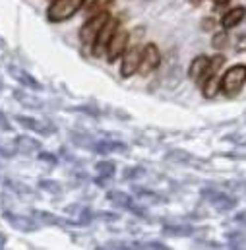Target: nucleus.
Listing matches in <instances>:
<instances>
[{
	"label": "nucleus",
	"instance_id": "f257e3e1",
	"mask_svg": "<svg viewBox=\"0 0 246 250\" xmlns=\"http://www.w3.org/2000/svg\"><path fill=\"white\" fill-rule=\"evenodd\" d=\"M246 83V66L243 64H237V66H231L223 78H221V91L227 95V97H235Z\"/></svg>",
	"mask_w": 246,
	"mask_h": 250
},
{
	"label": "nucleus",
	"instance_id": "f03ea898",
	"mask_svg": "<svg viewBox=\"0 0 246 250\" xmlns=\"http://www.w3.org/2000/svg\"><path fill=\"white\" fill-rule=\"evenodd\" d=\"M85 4V0H53V4L47 10V18L49 21H66L72 16H76L80 12V8Z\"/></svg>",
	"mask_w": 246,
	"mask_h": 250
},
{
	"label": "nucleus",
	"instance_id": "7ed1b4c3",
	"mask_svg": "<svg viewBox=\"0 0 246 250\" xmlns=\"http://www.w3.org/2000/svg\"><path fill=\"white\" fill-rule=\"evenodd\" d=\"M109 12L105 10V12H101V14H95V16H91L83 25H82V29H80V41L85 45V47H93V43H95V39H97V35H99V31L103 29V25L109 21Z\"/></svg>",
	"mask_w": 246,
	"mask_h": 250
},
{
	"label": "nucleus",
	"instance_id": "20e7f679",
	"mask_svg": "<svg viewBox=\"0 0 246 250\" xmlns=\"http://www.w3.org/2000/svg\"><path fill=\"white\" fill-rule=\"evenodd\" d=\"M119 27H121L119 20L117 18H109V21L103 25V29L99 31V35H97V39L93 43V55L95 57H103V53H107V47H109L113 35L119 31Z\"/></svg>",
	"mask_w": 246,
	"mask_h": 250
},
{
	"label": "nucleus",
	"instance_id": "39448f33",
	"mask_svg": "<svg viewBox=\"0 0 246 250\" xmlns=\"http://www.w3.org/2000/svg\"><path fill=\"white\" fill-rule=\"evenodd\" d=\"M202 196L219 211H229V209L237 208V204H239L237 198H233V196H229V194H225L221 190H215V188H205L202 192Z\"/></svg>",
	"mask_w": 246,
	"mask_h": 250
},
{
	"label": "nucleus",
	"instance_id": "423d86ee",
	"mask_svg": "<svg viewBox=\"0 0 246 250\" xmlns=\"http://www.w3.org/2000/svg\"><path fill=\"white\" fill-rule=\"evenodd\" d=\"M142 57H144V49L134 45L130 49H126V53L123 55V66H121V74L123 78H130L134 76L140 66H142Z\"/></svg>",
	"mask_w": 246,
	"mask_h": 250
},
{
	"label": "nucleus",
	"instance_id": "0eeeda50",
	"mask_svg": "<svg viewBox=\"0 0 246 250\" xmlns=\"http://www.w3.org/2000/svg\"><path fill=\"white\" fill-rule=\"evenodd\" d=\"M128 43H130V33L126 31V29H119L115 35H113V39H111V43H109V47H107V61L109 62H115L119 57H123L124 53H126V49H128Z\"/></svg>",
	"mask_w": 246,
	"mask_h": 250
},
{
	"label": "nucleus",
	"instance_id": "6e6552de",
	"mask_svg": "<svg viewBox=\"0 0 246 250\" xmlns=\"http://www.w3.org/2000/svg\"><path fill=\"white\" fill-rule=\"evenodd\" d=\"M161 64V53L157 49V45L153 43H147L144 47V57H142V66H140V72L145 76L149 72H153L155 68H159Z\"/></svg>",
	"mask_w": 246,
	"mask_h": 250
},
{
	"label": "nucleus",
	"instance_id": "1a4fd4ad",
	"mask_svg": "<svg viewBox=\"0 0 246 250\" xmlns=\"http://www.w3.org/2000/svg\"><path fill=\"white\" fill-rule=\"evenodd\" d=\"M209 68H211V61L207 59V57H204V55H200V57H196L192 64H190V70H188V74H190V78L194 80V82H204L205 78H209Z\"/></svg>",
	"mask_w": 246,
	"mask_h": 250
},
{
	"label": "nucleus",
	"instance_id": "9d476101",
	"mask_svg": "<svg viewBox=\"0 0 246 250\" xmlns=\"http://www.w3.org/2000/svg\"><path fill=\"white\" fill-rule=\"evenodd\" d=\"M8 72L12 74L14 80L20 82L21 87H25V89H33V91H39V89H41V83H39L29 72H25V70H21V68H18V66H8Z\"/></svg>",
	"mask_w": 246,
	"mask_h": 250
},
{
	"label": "nucleus",
	"instance_id": "9b49d317",
	"mask_svg": "<svg viewBox=\"0 0 246 250\" xmlns=\"http://www.w3.org/2000/svg\"><path fill=\"white\" fill-rule=\"evenodd\" d=\"M4 219L18 231H37L39 225L31 219V217H25V215H20V213H12V211H6L4 213Z\"/></svg>",
	"mask_w": 246,
	"mask_h": 250
},
{
	"label": "nucleus",
	"instance_id": "f8f14e48",
	"mask_svg": "<svg viewBox=\"0 0 246 250\" xmlns=\"http://www.w3.org/2000/svg\"><path fill=\"white\" fill-rule=\"evenodd\" d=\"M245 18H246V8H241V6H239V8L229 10V12L223 16L221 23H223L225 29H231V27H237Z\"/></svg>",
	"mask_w": 246,
	"mask_h": 250
},
{
	"label": "nucleus",
	"instance_id": "ddd939ff",
	"mask_svg": "<svg viewBox=\"0 0 246 250\" xmlns=\"http://www.w3.org/2000/svg\"><path fill=\"white\" fill-rule=\"evenodd\" d=\"M109 200H111L113 204H117L119 208L134 209V211H138V215H144V213H142V209H140V208H136L134 198H130V196H128V194H124V192H109Z\"/></svg>",
	"mask_w": 246,
	"mask_h": 250
},
{
	"label": "nucleus",
	"instance_id": "4468645a",
	"mask_svg": "<svg viewBox=\"0 0 246 250\" xmlns=\"http://www.w3.org/2000/svg\"><path fill=\"white\" fill-rule=\"evenodd\" d=\"M16 121L21 126H25V128H29V130H33V132H39V134H49V132H53V126L45 125V123H41V121H37V119H31V117H21V115H18Z\"/></svg>",
	"mask_w": 246,
	"mask_h": 250
},
{
	"label": "nucleus",
	"instance_id": "2eb2a0df",
	"mask_svg": "<svg viewBox=\"0 0 246 250\" xmlns=\"http://www.w3.org/2000/svg\"><path fill=\"white\" fill-rule=\"evenodd\" d=\"M93 149L95 153H113V151H126V146L113 140H99L93 144Z\"/></svg>",
	"mask_w": 246,
	"mask_h": 250
},
{
	"label": "nucleus",
	"instance_id": "dca6fc26",
	"mask_svg": "<svg viewBox=\"0 0 246 250\" xmlns=\"http://www.w3.org/2000/svg\"><path fill=\"white\" fill-rule=\"evenodd\" d=\"M16 147L18 151H23V153H31V151H39L41 149V144L29 136H18L16 138Z\"/></svg>",
	"mask_w": 246,
	"mask_h": 250
},
{
	"label": "nucleus",
	"instance_id": "f3484780",
	"mask_svg": "<svg viewBox=\"0 0 246 250\" xmlns=\"http://www.w3.org/2000/svg\"><path fill=\"white\" fill-rule=\"evenodd\" d=\"M221 89V78H217L215 74L207 78V82L204 83V97L205 99H211L217 95V91Z\"/></svg>",
	"mask_w": 246,
	"mask_h": 250
},
{
	"label": "nucleus",
	"instance_id": "a211bd4d",
	"mask_svg": "<svg viewBox=\"0 0 246 250\" xmlns=\"http://www.w3.org/2000/svg\"><path fill=\"white\" fill-rule=\"evenodd\" d=\"M163 231L167 235H173V237H190V235H194V227H190V225H165Z\"/></svg>",
	"mask_w": 246,
	"mask_h": 250
},
{
	"label": "nucleus",
	"instance_id": "6ab92c4d",
	"mask_svg": "<svg viewBox=\"0 0 246 250\" xmlns=\"http://www.w3.org/2000/svg\"><path fill=\"white\" fill-rule=\"evenodd\" d=\"M113 2H115V0H91V4L87 6V14H89V16L101 14V12H105Z\"/></svg>",
	"mask_w": 246,
	"mask_h": 250
},
{
	"label": "nucleus",
	"instance_id": "aec40b11",
	"mask_svg": "<svg viewBox=\"0 0 246 250\" xmlns=\"http://www.w3.org/2000/svg\"><path fill=\"white\" fill-rule=\"evenodd\" d=\"M95 167H97L99 179H101V177H103V179H109V177L115 175V163H111V161H101V163H97Z\"/></svg>",
	"mask_w": 246,
	"mask_h": 250
},
{
	"label": "nucleus",
	"instance_id": "412c9836",
	"mask_svg": "<svg viewBox=\"0 0 246 250\" xmlns=\"http://www.w3.org/2000/svg\"><path fill=\"white\" fill-rule=\"evenodd\" d=\"M225 45H227V31L215 33V35H213V39H211V47H213V49H217V51H221Z\"/></svg>",
	"mask_w": 246,
	"mask_h": 250
},
{
	"label": "nucleus",
	"instance_id": "4be33fe9",
	"mask_svg": "<svg viewBox=\"0 0 246 250\" xmlns=\"http://www.w3.org/2000/svg\"><path fill=\"white\" fill-rule=\"evenodd\" d=\"M202 27H204L205 31H209V29L213 27V20H209V18H207V20H204V21H202Z\"/></svg>",
	"mask_w": 246,
	"mask_h": 250
},
{
	"label": "nucleus",
	"instance_id": "5701e85b",
	"mask_svg": "<svg viewBox=\"0 0 246 250\" xmlns=\"http://www.w3.org/2000/svg\"><path fill=\"white\" fill-rule=\"evenodd\" d=\"M237 51H246V35L239 41V45H237Z\"/></svg>",
	"mask_w": 246,
	"mask_h": 250
},
{
	"label": "nucleus",
	"instance_id": "b1692460",
	"mask_svg": "<svg viewBox=\"0 0 246 250\" xmlns=\"http://www.w3.org/2000/svg\"><path fill=\"white\" fill-rule=\"evenodd\" d=\"M0 128H4V130H8V128H10V125L6 123V117H4L2 113H0Z\"/></svg>",
	"mask_w": 246,
	"mask_h": 250
},
{
	"label": "nucleus",
	"instance_id": "393cba45",
	"mask_svg": "<svg viewBox=\"0 0 246 250\" xmlns=\"http://www.w3.org/2000/svg\"><path fill=\"white\" fill-rule=\"evenodd\" d=\"M4 245H6V237L0 233V249H4Z\"/></svg>",
	"mask_w": 246,
	"mask_h": 250
},
{
	"label": "nucleus",
	"instance_id": "a878e982",
	"mask_svg": "<svg viewBox=\"0 0 246 250\" xmlns=\"http://www.w3.org/2000/svg\"><path fill=\"white\" fill-rule=\"evenodd\" d=\"M237 219H239V221H243V223H246V211L245 213H241V215H237Z\"/></svg>",
	"mask_w": 246,
	"mask_h": 250
},
{
	"label": "nucleus",
	"instance_id": "bb28decb",
	"mask_svg": "<svg viewBox=\"0 0 246 250\" xmlns=\"http://www.w3.org/2000/svg\"><path fill=\"white\" fill-rule=\"evenodd\" d=\"M190 2H192V4H194V6H198V4H202V2H204V0H190Z\"/></svg>",
	"mask_w": 246,
	"mask_h": 250
},
{
	"label": "nucleus",
	"instance_id": "cd10ccee",
	"mask_svg": "<svg viewBox=\"0 0 246 250\" xmlns=\"http://www.w3.org/2000/svg\"><path fill=\"white\" fill-rule=\"evenodd\" d=\"M215 2H217V4H227L229 0H215Z\"/></svg>",
	"mask_w": 246,
	"mask_h": 250
},
{
	"label": "nucleus",
	"instance_id": "c85d7f7f",
	"mask_svg": "<svg viewBox=\"0 0 246 250\" xmlns=\"http://www.w3.org/2000/svg\"><path fill=\"white\" fill-rule=\"evenodd\" d=\"M0 87H2V80H0Z\"/></svg>",
	"mask_w": 246,
	"mask_h": 250
}]
</instances>
